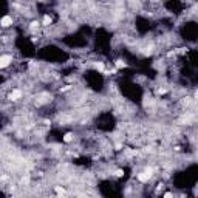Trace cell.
Returning a JSON list of instances; mask_svg holds the SVG:
<instances>
[{
	"label": "cell",
	"instance_id": "3",
	"mask_svg": "<svg viewBox=\"0 0 198 198\" xmlns=\"http://www.w3.org/2000/svg\"><path fill=\"white\" fill-rule=\"evenodd\" d=\"M22 98V92L20 90H12V92L9 93V99L11 101H17V99Z\"/></svg>",
	"mask_w": 198,
	"mask_h": 198
},
{
	"label": "cell",
	"instance_id": "5",
	"mask_svg": "<svg viewBox=\"0 0 198 198\" xmlns=\"http://www.w3.org/2000/svg\"><path fill=\"white\" fill-rule=\"evenodd\" d=\"M51 22H53V20H51V17H50V16L47 14V16H45V17H43V26H50V25H51Z\"/></svg>",
	"mask_w": 198,
	"mask_h": 198
},
{
	"label": "cell",
	"instance_id": "4",
	"mask_svg": "<svg viewBox=\"0 0 198 198\" xmlns=\"http://www.w3.org/2000/svg\"><path fill=\"white\" fill-rule=\"evenodd\" d=\"M150 176H152V175H148L147 172H141V173H138V180L141 181V183H147V181L150 180Z\"/></svg>",
	"mask_w": 198,
	"mask_h": 198
},
{
	"label": "cell",
	"instance_id": "2",
	"mask_svg": "<svg viewBox=\"0 0 198 198\" xmlns=\"http://www.w3.org/2000/svg\"><path fill=\"white\" fill-rule=\"evenodd\" d=\"M12 23H14V20H12L11 16H3V17L0 19V26L2 28H9Z\"/></svg>",
	"mask_w": 198,
	"mask_h": 198
},
{
	"label": "cell",
	"instance_id": "6",
	"mask_svg": "<svg viewBox=\"0 0 198 198\" xmlns=\"http://www.w3.org/2000/svg\"><path fill=\"white\" fill-rule=\"evenodd\" d=\"M125 67H127V64H125L124 60H121V59L116 60V70H119V68H125Z\"/></svg>",
	"mask_w": 198,
	"mask_h": 198
},
{
	"label": "cell",
	"instance_id": "7",
	"mask_svg": "<svg viewBox=\"0 0 198 198\" xmlns=\"http://www.w3.org/2000/svg\"><path fill=\"white\" fill-rule=\"evenodd\" d=\"M64 141H65V142H70V141H73V135H71V133H67V135L64 136Z\"/></svg>",
	"mask_w": 198,
	"mask_h": 198
},
{
	"label": "cell",
	"instance_id": "8",
	"mask_svg": "<svg viewBox=\"0 0 198 198\" xmlns=\"http://www.w3.org/2000/svg\"><path fill=\"white\" fill-rule=\"evenodd\" d=\"M96 70H98V71H104V64H102V62L96 64Z\"/></svg>",
	"mask_w": 198,
	"mask_h": 198
},
{
	"label": "cell",
	"instance_id": "1",
	"mask_svg": "<svg viewBox=\"0 0 198 198\" xmlns=\"http://www.w3.org/2000/svg\"><path fill=\"white\" fill-rule=\"evenodd\" d=\"M11 62H12V56H9V54H3V56H0V70L9 67Z\"/></svg>",
	"mask_w": 198,
	"mask_h": 198
}]
</instances>
